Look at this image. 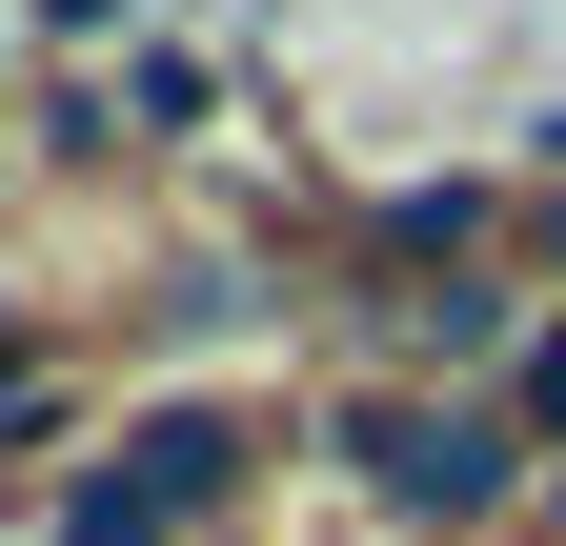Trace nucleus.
Instances as JSON below:
<instances>
[{"label": "nucleus", "instance_id": "nucleus-1", "mask_svg": "<svg viewBox=\"0 0 566 546\" xmlns=\"http://www.w3.org/2000/svg\"><path fill=\"white\" fill-rule=\"evenodd\" d=\"M344 445H365V486L424 506V526H485V506H506V465H526L506 405H344Z\"/></svg>", "mask_w": 566, "mask_h": 546}, {"label": "nucleus", "instance_id": "nucleus-2", "mask_svg": "<svg viewBox=\"0 0 566 546\" xmlns=\"http://www.w3.org/2000/svg\"><path fill=\"white\" fill-rule=\"evenodd\" d=\"M526 426H566V345H546V365H526Z\"/></svg>", "mask_w": 566, "mask_h": 546}]
</instances>
